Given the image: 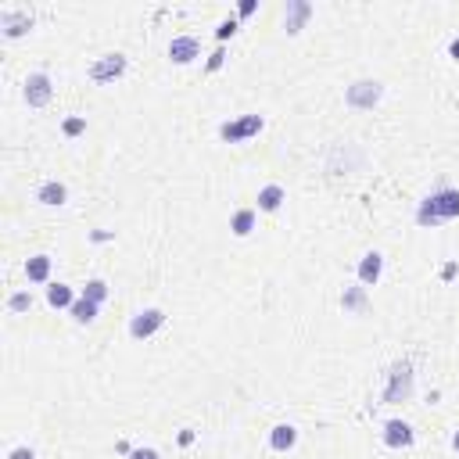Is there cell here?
<instances>
[{"mask_svg":"<svg viewBox=\"0 0 459 459\" xmlns=\"http://www.w3.org/2000/svg\"><path fill=\"white\" fill-rule=\"evenodd\" d=\"M380 269H384V259H380L377 251H370V255L359 262V280H363L366 287H373V283L380 280Z\"/></svg>","mask_w":459,"mask_h":459,"instance_id":"obj_12","label":"cell"},{"mask_svg":"<svg viewBox=\"0 0 459 459\" xmlns=\"http://www.w3.org/2000/svg\"><path fill=\"white\" fill-rule=\"evenodd\" d=\"M230 230H234L237 237H248L251 230H255V212H251V208H241V212L234 215V222H230Z\"/></svg>","mask_w":459,"mask_h":459,"instance_id":"obj_17","label":"cell"},{"mask_svg":"<svg viewBox=\"0 0 459 459\" xmlns=\"http://www.w3.org/2000/svg\"><path fill=\"white\" fill-rule=\"evenodd\" d=\"M380 94H384V86H380V83L363 79V83L348 86V104H352V108H373V104L380 101Z\"/></svg>","mask_w":459,"mask_h":459,"instance_id":"obj_5","label":"cell"},{"mask_svg":"<svg viewBox=\"0 0 459 459\" xmlns=\"http://www.w3.org/2000/svg\"><path fill=\"white\" fill-rule=\"evenodd\" d=\"M8 459H36V452H33V448H15Z\"/></svg>","mask_w":459,"mask_h":459,"instance_id":"obj_26","label":"cell"},{"mask_svg":"<svg viewBox=\"0 0 459 459\" xmlns=\"http://www.w3.org/2000/svg\"><path fill=\"white\" fill-rule=\"evenodd\" d=\"M0 26H4V33L15 40V36H26L33 29V18L26 11H4V15H0Z\"/></svg>","mask_w":459,"mask_h":459,"instance_id":"obj_11","label":"cell"},{"mask_svg":"<svg viewBox=\"0 0 459 459\" xmlns=\"http://www.w3.org/2000/svg\"><path fill=\"white\" fill-rule=\"evenodd\" d=\"M452 448H455V452H459V431H455V438H452Z\"/></svg>","mask_w":459,"mask_h":459,"instance_id":"obj_29","label":"cell"},{"mask_svg":"<svg viewBox=\"0 0 459 459\" xmlns=\"http://www.w3.org/2000/svg\"><path fill=\"white\" fill-rule=\"evenodd\" d=\"M83 298H90V302L101 305V302L108 298V283H104V280H90V283L83 287Z\"/></svg>","mask_w":459,"mask_h":459,"instance_id":"obj_20","label":"cell"},{"mask_svg":"<svg viewBox=\"0 0 459 459\" xmlns=\"http://www.w3.org/2000/svg\"><path fill=\"white\" fill-rule=\"evenodd\" d=\"M162 323H165V312H162V309H147V312H137V316L130 319V334L140 341V337H151Z\"/></svg>","mask_w":459,"mask_h":459,"instance_id":"obj_6","label":"cell"},{"mask_svg":"<svg viewBox=\"0 0 459 459\" xmlns=\"http://www.w3.org/2000/svg\"><path fill=\"white\" fill-rule=\"evenodd\" d=\"M8 305H11V312H29V309H33V298H29L26 291H18V295H11Z\"/></svg>","mask_w":459,"mask_h":459,"instance_id":"obj_22","label":"cell"},{"mask_svg":"<svg viewBox=\"0 0 459 459\" xmlns=\"http://www.w3.org/2000/svg\"><path fill=\"white\" fill-rule=\"evenodd\" d=\"M312 15V8L305 4V0H287V15H283V29L287 33H298L305 26V18Z\"/></svg>","mask_w":459,"mask_h":459,"instance_id":"obj_10","label":"cell"},{"mask_svg":"<svg viewBox=\"0 0 459 459\" xmlns=\"http://www.w3.org/2000/svg\"><path fill=\"white\" fill-rule=\"evenodd\" d=\"M198 54H201V47H198V40H194V36H176V40L169 43V57H172V62H176V65H187V62H194Z\"/></svg>","mask_w":459,"mask_h":459,"instance_id":"obj_9","label":"cell"},{"mask_svg":"<svg viewBox=\"0 0 459 459\" xmlns=\"http://www.w3.org/2000/svg\"><path fill=\"white\" fill-rule=\"evenodd\" d=\"M441 219H459V191H438L434 198H427L416 212L420 226H438Z\"/></svg>","mask_w":459,"mask_h":459,"instance_id":"obj_1","label":"cell"},{"mask_svg":"<svg viewBox=\"0 0 459 459\" xmlns=\"http://www.w3.org/2000/svg\"><path fill=\"white\" fill-rule=\"evenodd\" d=\"M26 276H29L33 283H43V280L50 276V259H47V255H33V259L26 262Z\"/></svg>","mask_w":459,"mask_h":459,"instance_id":"obj_15","label":"cell"},{"mask_svg":"<svg viewBox=\"0 0 459 459\" xmlns=\"http://www.w3.org/2000/svg\"><path fill=\"white\" fill-rule=\"evenodd\" d=\"M409 395H413V366L398 363L391 370V384L384 387V402H406Z\"/></svg>","mask_w":459,"mask_h":459,"instance_id":"obj_2","label":"cell"},{"mask_svg":"<svg viewBox=\"0 0 459 459\" xmlns=\"http://www.w3.org/2000/svg\"><path fill=\"white\" fill-rule=\"evenodd\" d=\"M341 305H344V309H363V305H366V291H363V287H348V291H344V298H341Z\"/></svg>","mask_w":459,"mask_h":459,"instance_id":"obj_21","label":"cell"},{"mask_svg":"<svg viewBox=\"0 0 459 459\" xmlns=\"http://www.w3.org/2000/svg\"><path fill=\"white\" fill-rule=\"evenodd\" d=\"M72 319H76V323H94V319H97V302L79 298V302L72 305Z\"/></svg>","mask_w":459,"mask_h":459,"instance_id":"obj_19","label":"cell"},{"mask_svg":"<svg viewBox=\"0 0 459 459\" xmlns=\"http://www.w3.org/2000/svg\"><path fill=\"white\" fill-rule=\"evenodd\" d=\"M130 459H158V452H154V448H133Z\"/></svg>","mask_w":459,"mask_h":459,"instance_id":"obj_25","label":"cell"},{"mask_svg":"<svg viewBox=\"0 0 459 459\" xmlns=\"http://www.w3.org/2000/svg\"><path fill=\"white\" fill-rule=\"evenodd\" d=\"M384 445L391 448H409L413 445V427L406 420H387L384 424Z\"/></svg>","mask_w":459,"mask_h":459,"instance_id":"obj_7","label":"cell"},{"mask_svg":"<svg viewBox=\"0 0 459 459\" xmlns=\"http://www.w3.org/2000/svg\"><path fill=\"white\" fill-rule=\"evenodd\" d=\"M295 441H298V431H295L291 424H280V427H273V434H269V445H273L276 452L295 448Z\"/></svg>","mask_w":459,"mask_h":459,"instance_id":"obj_13","label":"cell"},{"mask_svg":"<svg viewBox=\"0 0 459 459\" xmlns=\"http://www.w3.org/2000/svg\"><path fill=\"white\" fill-rule=\"evenodd\" d=\"M259 130H262V115H244V119H237V123H222V126H219V137H222L226 144H237V140L255 137Z\"/></svg>","mask_w":459,"mask_h":459,"instance_id":"obj_3","label":"cell"},{"mask_svg":"<svg viewBox=\"0 0 459 459\" xmlns=\"http://www.w3.org/2000/svg\"><path fill=\"white\" fill-rule=\"evenodd\" d=\"M234 33H237V22H234V18H226V22H222V26L215 29V36H219V40H230Z\"/></svg>","mask_w":459,"mask_h":459,"instance_id":"obj_23","label":"cell"},{"mask_svg":"<svg viewBox=\"0 0 459 459\" xmlns=\"http://www.w3.org/2000/svg\"><path fill=\"white\" fill-rule=\"evenodd\" d=\"M280 205H283V187L269 183V187L259 191V208H262V212H276Z\"/></svg>","mask_w":459,"mask_h":459,"instance_id":"obj_14","label":"cell"},{"mask_svg":"<svg viewBox=\"0 0 459 459\" xmlns=\"http://www.w3.org/2000/svg\"><path fill=\"white\" fill-rule=\"evenodd\" d=\"M36 198H40L43 205H65V198H69V191H65L62 183H43Z\"/></svg>","mask_w":459,"mask_h":459,"instance_id":"obj_18","label":"cell"},{"mask_svg":"<svg viewBox=\"0 0 459 459\" xmlns=\"http://www.w3.org/2000/svg\"><path fill=\"white\" fill-rule=\"evenodd\" d=\"M222 57H226V54H222V50H215V54H212V57H208V69H212V72H215V69H219V65H222Z\"/></svg>","mask_w":459,"mask_h":459,"instance_id":"obj_27","label":"cell"},{"mask_svg":"<svg viewBox=\"0 0 459 459\" xmlns=\"http://www.w3.org/2000/svg\"><path fill=\"white\" fill-rule=\"evenodd\" d=\"M47 302H50L54 309H72V305H76V302H72V287H65V283L47 287Z\"/></svg>","mask_w":459,"mask_h":459,"instance_id":"obj_16","label":"cell"},{"mask_svg":"<svg viewBox=\"0 0 459 459\" xmlns=\"http://www.w3.org/2000/svg\"><path fill=\"white\" fill-rule=\"evenodd\" d=\"M448 50H452V57L459 62V40H452V47H448Z\"/></svg>","mask_w":459,"mask_h":459,"instance_id":"obj_28","label":"cell"},{"mask_svg":"<svg viewBox=\"0 0 459 459\" xmlns=\"http://www.w3.org/2000/svg\"><path fill=\"white\" fill-rule=\"evenodd\" d=\"M50 79L43 76V72H36V76H29V83H26V101H29V108H43L47 101H50Z\"/></svg>","mask_w":459,"mask_h":459,"instance_id":"obj_8","label":"cell"},{"mask_svg":"<svg viewBox=\"0 0 459 459\" xmlns=\"http://www.w3.org/2000/svg\"><path fill=\"white\" fill-rule=\"evenodd\" d=\"M123 72H126V57L123 54H108V57H101V62L90 65V79L94 83H111V79H119Z\"/></svg>","mask_w":459,"mask_h":459,"instance_id":"obj_4","label":"cell"},{"mask_svg":"<svg viewBox=\"0 0 459 459\" xmlns=\"http://www.w3.org/2000/svg\"><path fill=\"white\" fill-rule=\"evenodd\" d=\"M86 130V123L83 119H65V137H79Z\"/></svg>","mask_w":459,"mask_h":459,"instance_id":"obj_24","label":"cell"}]
</instances>
